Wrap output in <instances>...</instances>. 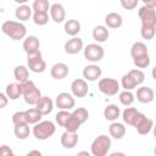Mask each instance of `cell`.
Here are the masks:
<instances>
[{
	"mask_svg": "<svg viewBox=\"0 0 156 156\" xmlns=\"http://www.w3.org/2000/svg\"><path fill=\"white\" fill-rule=\"evenodd\" d=\"M1 30L12 40H21V39H24L27 35L26 26L17 21H5L1 24Z\"/></svg>",
	"mask_w": 156,
	"mask_h": 156,
	"instance_id": "cell-1",
	"label": "cell"
},
{
	"mask_svg": "<svg viewBox=\"0 0 156 156\" xmlns=\"http://www.w3.org/2000/svg\"><path fill=\"white\" fill-rule=\"evenodd\" d=\"M21 84H22V96H23L24 101L28 105H37V102L41 98V93L37 88L34 82L28 79V80H26Z\"/></svg>",
	"mask_w": 156,
	"mask_h": 156,
	"instance_id": "cell-2",
	"label": "cell"
},
{
	"mask_svg": "<svg viewBox=\"0 0 156 156\" xmlns=\"http://www.w3.org/2000/svg\"><path fill=\"white\" fill-rule=\"evenodd\" d=\"M110 149H111V138L105 134L96 136L90 145V152L94 156H106Z\"/></svg>",
	"mask_w": 156,
	"mask_h": 156,
	"instance_id": "cell-3",
	"label": "cell"
},
{
	"mask_svg": "<svg viewBox=\"0 0 156 156\" xmlns=\"http://www.w3.org/2000/svg\"><path fill=\"white\" fill-rule=\"evenodd\" d=\"M56 132V127L51 121H40L33 127V135L38 140H46Z\"/></svg>",
	"mask_w": 156,
	"mask_h": 156,
	"instance_id": "cell-4",
	"label": "cell"
},
{
	"mask_svg": "<svg viewBox=\"0 0 156 156\" xmlns=\"http://www.w3.org/2000/svg\"><path fill=\"white\" fill-rule=\"evenodd\" d=\"M143 27H156V10L152 6L143 5L138 11Z\"/></svg>",
	"mask_w": 156,
	"mask_h": 156,
	"instance_id": "cell-5",
	"label": "cell"
},
{
	"mask_svg": "<svg viewBox=\"0 0 156 156\" xmlns=\"http://www.w3.org/2000/svg\"><path fill=\"white\" fill-rule=\"evenodd\" d=\"M27 65L29 71L34 73H43L46 69V62L44 61L40 51L27 55Z\"/></svg>",
	"mask_w": 156,
	"mask_h": 156,
	"instance_id": "cell-6",
	"label": "cell"
},
{
	"mask_svg": "<svg viewBox=\"0 0 156 156\" xmlns=\"http://www.w3.org/2000/svg\"><path fill=\"white\" fill-rule=\"evenodd\" d=\"M83 50H84L85 60H88L90 62H99V61L102 60V57L105 55L104 48L101 45H99V44H95V43L88 44Z\"/></svg>",
	"mask_w": 156,
	"mask_h": 156,
	"instance_id": "cell-7",
	"label": "cell"
},
{
	"mask_svg": "<svg viewBox=\"0 0 156 156\" xmlns=\"http://www.w3.org/2000/svg\"><path fill=\"white\" fill-rule=\"evenodd\" d=\"M98 88L102 94L107 96H113L119 90V83L113 78H101L98 83Z\"/></svg>",
	"mask_w": 156,
	"mask_h": 156,
	"instance_id": "cell-8",
	"label": "cell"
},
{
	"mask_svg": "<svg viewBox=\"0 0 156 156\" xmlns=\"http://www.w3.org/2000/svg\"><path fill=\"white\" fill-rule=\"evenodd\" d=\"M133 127L136 129V132L139 134L146 135V134H149L152 130V128H154V121L151 118H147L144 113L139 112V115H138V117H136Z\"/></svg>",
	"mask_w": 156,
	"mask_h": 156,
	"instance_id": "cell-9",
	"label": "cell"
},
{
	"mask_svg": "<svg viewBox=\"0 0 156 156\" xmlns=\"http://www.w3.org/2000/svg\"><path fill=\"white\" fill-rule=\"evenodd\" d=\"M55 104L60 110H72L76 105V100L73 98V94L63 91V93H60L56 96Z\"/></svg>",
	"mask_w": 156,
	"mask_h": 156,
	"instance_id": "cell-10",
	"label": "cell"
},
{
	"mask_svg": "<svg viewBox=\"0 0 156 156\" xmlns=\"http://www.w3.org/2000/svg\"><path fill=\"white\" fill-rule=\"evenodd\" d=\"M71 91H72L74 98H84L89 91V87H88L87 80L82 79V78L74 79L71 84Z\"/></svg>",
	"mask_w": 156,
	"mask_h": 156,
	"instance_id": "cell-11",
	"label": "cell"
},
{
	"mask_svg": "<svg viewBox=\"0 0 156 156\" xmlns=\"http://www.w3.org/2000/svg\"><path fill=\"white\" fill-rule=\"evenodd\" d=\"M83 50V40L78 37H72L65 43V51L69 55H76Z\"/></svg>",
	"mask_w": 156,
	"mask_h": 156,
	"instance_id": "cell-12",
	"label": "cell"
},
{
	"mask_svg": "<svg viewBox=\"0 0 156 156\" xmlns=\"http://www.w3.org/2000/svg\"><path fill=\"white\" fill-rule=\"evenodd\" d=\"M101 67H99L98 65H88L84 67L83 69V77L85 80L88 82H95L101 77Z\"/></svg>",
	"mask_w": 156,
	"mask_h": 156,
	"instance_id": "cell-13",
	"label": "cell"
},
{
	"mask_svg": "<svg viewBox=\"0 0 156 156\" xmlns=\"http://www.w3.org/2000/svg\"><path fill=\"white\" fill-rule=\"evenodd\" d=\"M155 99V91L150 87H140L136 90V100L141 104H150Z\"/></svg>",
	"mask_w": 156,
	"mask_h": 156,
	"instance_id": "cell-14",
	"label": "cell"
},
{
	"mask_svg": "<svg viewBox=\"0 0 156 156\" xmlns=\"http://www.w3.org/2000/svg\"><path fill=\"white\" fill-rule=\"evenodd\" d=\"M60 141H61V145L65 149H73L78 144V134H77V132H68V130H66L61 135Z\"/></svg>",
	"mask_w": 156,
	"mask_h": 156,
	"instance_id": "cell-15",
	"label": "cell"
},
{
	"mask_svg": "<svg viewBox=\"0 0 156 156\" xmlns=\"http://www.w3.org/2000/svg\"><path fill=\"white\" fill-rule=\"evenodd\" d=\"M50 17L55 23H61L66 18V11L65 7L61 4H52L50 6Z\"/></svg>",
	"mask_w": 156,
	"mask_h": 156,
	"instance_id": "cell-16",
	"label": "cell"
},
{
	"mask_svg": "<svg viewBox=\"0 0 156 156\" xmlns=\"http://www.w3.org/2000/svg\"><path fill=\"white\" fill-rule=\"evenodd\" d=\"M39 46H40V41L35 35H29L23 40V50L26 51L27 55L39 51Z\"/></svg>",
	"mask_w": 156,
	"mask_h": 156,
	"instance_id": "cell-17",
	"label": "cell"
},
{
	"mask_svg": "<svg viewBox=\"0 0 156 156\" xmlns=\"http://www.w3.org/2000/svg\"><path fill=\"white\" fill-rule=\"evenodd\" d=\"M50 74H51V77L54 79H57V80L63 79L68 74V66L66 63H63V62H57L51 67Z\"/></svg>",
	"mask_w": 156,
	"mask_h": 156,
	"instance_id": "cell-18",
	"label": "cell"
},
{
	"mask_svg": "<svg viewBox=\"0 0 156 156\" xmlns=\"http://www.w3.org/2000/svg\"><path fill=\"white\" fill-rule=\"evenodd\" d=\"M35 107L40 111V113L43 116H46V115H49L52 111V108H54V101L49 96H41L40 100L37 102Z\"/></svg>",
	"mask_w": 156,
	"mask_h": 156,
	"instance_id": "cell-19",
	"label": "cell"
},
{
	"mask_svg": "<svg viewBox=\"0 0 156 156\" xmlns=\"http://www.w3.org/2000/svg\"><path fill=\"white\" fill-rule=\"evenodd\" d=\"M5 93L10 100H17L20 96H22V84L18 82L10 83L6 85Z\"/></svg>",
	"mask_w": 156,
	"mask_h": 156,
	"instance_id": "cell-20",
	"label": "cell"
},
{
	"mask_svg": "<svg viewBox=\"0 0 156 156\" xmlns=\"http://www.w3.org/2000/svg\"><path fill=\"white\" fill-rule=\"evenodd\" d=\"M105 23H106V26L108 28L117 29V28H119L123 24V20H122V16L119 13H117V12H110L105 17Z\"/></svg>",
	"mask_w": 156,
	"mask_h": 156,
	"instance_id": "cell-21",
	"label": "cell"
},
{
	"mask_svg": "<svg viewBox=\"0 0 156 156\" xmlns=\"http://www.w3.org/2000/svg\"><path fill=\"white\" fill-rule=\"evenodd\" d=\"M15 16L17 20H20V22H24V21H28L32 16H33V9L29 7L28 5L23 4V5H20L16 11H15Z\"/></svg>",
	"mask_w": 156,
	"mask_h": 156,
	"instance_id": "cell-22",
	"label": "cell"
},
{
	"mask_svg": "<svg viewBox=\"0 0 156 156\" xmlns=\"http://www.w3.org/2000/svg\"><path fill=\"white\" fill-rule=\"evenodd\" d=\"M110 37V32L107 29V27L105 26H96L93 29V39L98 43H104Z\"/></svg>",
	"mask_w": 156,
	"mask_h": 156,
	"instance_id": "cell-23",
	"label": "cell"
},
{
	"mask_svg": "<svg viewBox=\"0 0 156 156\" xmlns=\"http://www.w3.org/2000/svg\"><path fill=\"white\" fill-rule=\"evenodd\" d=\"M108 133L113 139H122L126 135V127L119 122H112L108 127Z\"/></svg>",
	"mask_w": 156,
	"mask_h": 156,
	"instance_id": "cell-24",
	"label": "cell"
},
{
	"mask_svg": "<svg viewBox=\"0 0 156 156\" xmlns=\"http://www.w3.org/2000/svg\"><path fill=\"white\" fill-rule=\"evenodd\" d=\"M119 115H121V110H119V107H118L117 105H115V104L107 105V106L105 107V110H104V117H105L107 121H111V122L117 121V118L119 117Z\"/></svg>",
	"mask_w": 156,
	"mask_h": 156,
	"instance_id": "cell-25",
	"label": "cell"
},
{
	"mask_svg": "<svg viewBox=\"0 0 156 156\" xmlns=\"http://www.w3.org/2000/svg\"><path fill=\"white\" fill-rule=\"evenodd\" d=\"M139 115V111L135 108V107H126L124 111L122 112V118H123V122L129 124V126H133L136 117Z\"/></svg>",
	"mask_w": 156,
	"mask_h": 156,
	"instance_id": "cell-26",
	"label": "cell"
},
{
	"mask_svg": "<svg viewBox=\"0 0 156 156\" xmlns=\"http://www.w3.org/2000/svg\"><path fill=\"white\" fill-rule=\"evenodd\" d=\"M65 32L71 37H76L80 32V22L77 20H67L65 22Z\"/></svg>",
	"mask_w": 156,
	"mask_h": 156,
	"instance_id": "cell-27",
	"label": "cell"
},
{
	"mask_svg": "<svg viewBox=\"0 0 156 156\" xmlns=\"http://www.w3.org/2000/svg\"><path fill=\"white\" fill-rule=\"evenodd\" d=\"M13 133H15V136L20 140H24L29 136V133H30V129L28 127V123H22V124H15V128H13Z\"/></svg>",
	"mask_w": 156,
	"mask_h": 156,
	"instance_id": "cell-28",
	"label": "cell"
},
{
	"mask_svg": "<svg viewBox=\"0 0 156 156\" xmlns=\"http://www.w3.org/2000/svg\"><path fill=\"white\" fill-rule=\"evenodd\" d=\"M146 54H149L147 46L144 43H141V41L134 43L132 45V48H130V55H132L133 58L139 57V56H143V55H146Z\"/></svg>",
	"mask_w": 156,
	"mask_h": 156,
	"instance_id": "cell-29",
	"label": "cell"
},
{
	"mask_svg": "<svg viewBox=\"0 0 156 156\" xmlns=\"http://www.w3.org/2000/svg\"><path fill=\"white\" fill-rule=\"evenodd\" d=\"M13 76H15V79L18 82V83H23L26 80H28V77H29V71H28V67L26 66H16L15 69H13Z\"/></svg>",
	"mask_w": 156,
	"mask_h": 156,
	"instance_id": "cell-30",
	"label": "cell"
},
{
	"mask_svg": "<svg viewBox=\"0 0 156 156\" xmlns=\"http://www.w3.org/2000/svg\"><path fill=\"white\" fill-rule=\"evenodd\" d=\"M26 117H27V122L29 124H35L38 122H40L43 115L40 113V111L37 107H32L26 110Z\"/></svg>",
	"mask_w": 156,
	"mask_h": 156,
	"instance_id": "cell-31",
	"label": "cell"
},
{
	"mask_svg": "<svg viewBox=\"0 0 156 156\" xmlns=\"http://www.w3.org/2000/svg\"><path fill=\"white\" fill-rule=\"evenodd\" d=\"M33 22L38 26H45L49 22V15L48 12H43V11H37L33 12Z\"/></svg>",
	"mask_w": 156,
	"mask_h": 156,
	"instance_id": "cell-32",
	"label": "cell"
},
{
	"mask_svg": "<svg viewBox=\"0 0 156 156\" xmlns=\"http://www.w3.org/2000/svg\"><path fill=\"white\" fill-rule=\"evenodd\" d=\"M121 84H122V87L124 88V90H133L134 88L138 87L136 83H135V80L133 79V77H132L129 73H127V74H124V76L122 77Z\"/></svg>",
	"mask_w": 156,
	"mask_h": 156,
	"instance_id": "cell-33",
	"label": "cell"
},
{
	"mask_svg": "<svg viewBox=\"0 0 156 156\" xmlns=\"http://www.w3.org/2000/svg\"><path fill=\"white\" fill-rule=\"evenodd\" d=\"M71 115H72V112H69V110H61L56 113L55 119L60 127H65V124L68 121V118L71 117Z\"/></svg>",
	"mask_w": 156,
	"mask_h": 156,
	"instance_id": "cell-34",
	"label": "cell"
},
{
	"mask_svg": "<svg viewBox=\"0 0 156 156\" xmlns=\"http://www.w3.org/2000/svg\"><path fill=\"white\" fill-rule=\"evenodd\" d=\"M32 9H33V12H37V11L48 12L50 10L49 0H34L33 5H32Z\"/></svg>",
	"mask_w": 156,
	"mask_h": 156,
	"instance_id": "cell-35",
	"label": "cell"
},
{
	"mask_svg": "<svg viewBox=\"0 0 156 156\" xmlns=\"http://www.w3.org/2000/svg\"><path fill=\"white\" fill-rule=\"evenodd\" d=\"M119 101L124 106H130L134 102V94L130 90H124L119 94Z\"/></svg>",
	"mask_w": 156,
	"mask_h": 156,
	"instance_id": "cell-36",
	"label": "cell"
},
{
	"mask_svg": "<svg viewBox=\"0 0 156 156\" xmlns=\"http://www.w3.org/2000/svg\"><path fill=\"white\" fill-rule=\"evenodd\" d=\"M72 115H73L82 124L85 123V122L88 121V118H89V112H88V110L84 108V107H78V108H76V110L72 112Z\"/></svg>",
	"mask_w": 156,
	"mask_h": 156,
	"instance_id": "cell-37",
	"label": "cell"
},
{
	"mask_svg": "<svg viewBox=\"0 0 156 156\" xmlns=\"http://www.w3.org/2000/svg\"><path fill=\"white\" fill-rule=\"evenodd\" d=\"M80 122L73 116V115H71V117L68 118V121L66 122V124H65V129L66 130H68V132H77L78 129H79V127H80Z\"/></svg>",
	"mask_w": 156,
	"mask_h": 156,
	"instance_id": "cell-38",
	"label": "cell"
},
{
	"mask_svg": "<svg viewBox=\"0 0 156 156\" xmlns=\"http://www.w3.org/2000/svg\"><path fill=\"white\" fill-rule=\"evenodd\" d=\"M133 62L136 66V68H146L150 65V56H149V54H146V55L135 57V58H133Z\"/></svg>",
	"mask_w": 156,
	"mask_h": 156,
	"instance_id": "cell-39",
	"label": "cell"
},
{
	"mask_svg": "<svg viewBox=\"0 0 156 156\" xmlns=\"http://www.w3.org/2000/svg\"><path fill=\"white\" fill-rule=\"evenodd\" d=\"M128 73H129V74L133 77V79L135 80L136 85H140V84H143V82L145 80V74H144V72H143L141 69H139V68H134V69H130Z\"/></svg>",
	"mask_w": 156,
	"mask_h": 156,
	"instance_id": "cell-40",
	"label": "cell"
},
{
	"mask_svg": "<svg viewBox=\"0 0 156 156\" xmlns=\"http://www.w3.org/2000/svg\"><path fill=\"white\" fill-rule=\"evenodd\" d=\"M155 33H156V27H143V26H141L140 34H141L143 39H145V40H151V39L155 37Z\"/></svg>",
	"mask_w": 156,
	"mask_h": 156,
	"instance_id": "cell-41",
	"label": "cell"
},
{
	"mask_svg": "<svg viewBox=\"0 0 156 156\" xmlns=\"http://www.w3.org/2000/svg\"><path fill=\"white\" fill-rule=\"evenodd\" d=\"M12 123L15 124H22V123H28L27 117H26V111H17L12 115ZM29 124V123H28Z\"/></svg>",
	"mask_w": 156,
	"mask_h": 156,
	"instance_id": "cell-42",
	"label": "cell"
},
{
	"mask_svg": "<svg viewBox=\"0 0 156 156\" xmlns=\"http://www.w3.org/2000/svg\"><path fill=\"white\" fill-rule=\"evenodd\" d=\"M119 1H121L122 7L126 9V10H133V9H135L136 5H138V2H139V0H119Z\"/></svg>",
	"mask_w": 156,
	"mask_h": 156,
	"instance_id": "cell-43",
	"label": "cell"
},
{
	"mask_svg": "<svg viewBox=\"0 0 156 156\" xmlns=\"http://www.w3.org/2000/svg\"><path fill=\"white\" fill-rule=\"evenodd\" d=\"M0 155L1 156H12L13 152H12V150L7 145H2L1 149H0Z\"/></svg>",
	"mask_w": 156,
	"mask_h": 156,
	"instance_id": "cell-44",
	"label": "cell"
},
{
	"mask_svg": "<svg viewBox=\"0 0 156 156\" xmlns=\"http://www.w3.org/2000/svg\"><path fill=\"white\" fill-rule=\"evenodd\" d=\"M7 100H9V96L6 95V93H0V108H4L6 105H7Z\"/></svg>",
	"mask_w": 156,
	"mask_h": 156,
	"instance_id": "cell-45",
	"label": "cell"
},
{
	"mask_svg": "<svg viewBox=\"0 0 156 156\" xmlns=\"http://www.w3.org/2000/svg\"><path fill=\"white\" fill-rule=\"evenodd\" d=\"M144 2V5H147V6H152V7H156V0H141Z\"/></svg>",
	"mask_w": 156,
	"mask_h": 156,
	"instance_id": "cell-46",
	"label": "cell"
},
{
	"mask_svg": "<svg viewBox=\"0 0 156 156\" xmlns=\"http://www.w3.org/2000/svg\"><path fill=\"white\" fill-rule=\"evenodd\" d=\"M33 154H34V155H39V156L41 155V152H40V151H38V150H32V151H29V152H28V155H33Z\"/></svg>",
	"mask_w": 156,
	"mask_h": 156,
	"instance_id": "cell-47",
	"label": "cell"
},
{
	"mask_svg": "<svg viewBox=\"0 0 156 156\" xmlns=\"http://www.w3.org/2000/svg\"><path fill=\"white\" fill-rule=\"evenodd\" d=\"M151 76H152V78L156 80V66L152 68V71H151Z\"/></svg>",
	"mask_w": 156,
	"mask_h": 156,
	"instance_id": "cell-48",
	"label": "cell"
},
{
	"mask_svg": "<svg viewBox=\"0 0 156 156\" xmlns=\"http://www.w3.org/2000/svg\"><path fill=\"white\" fill-rule=\"evenodd\" d=\"M15 2H17V4H20V5H23V4H26L28 0H13Z\"/></svg>",
	"mask_w": 156,
	"mask_h": 156,
	"instance_id": "cell-49",
	"label": "cell"
},
{
	"mask_svg": "<svg viewBox=\"0 0 156 156\" xmlns=\"http://www.w3.org/2000/svg\"><path fill=\"white\" fill-rule=\"evenodd\" d=\"M152 132H154V136L156 138V126H154V128H152Z\"/></svg>",
	"mask_w": 156,
	"mask_h": 156,
	"instance_id": "cell-50",
	"label": "cell"
},
{
	"mask_svg": "<svg viewBox=\"0 0 156 156\" xmlns=\"http://www.w3.org/2000/svg\"><path fill=\"white\" fill-rule=\"evenodd\" d=\"M79 155H89V154H88V152H84V151H83V152H79Z\"/></svg>",
	"mask_w": 156,
	"mask_h": 156,
	"instance_id": "cell-51",
	"label": "cell"
},
{
	"mask_svg": "<svg viewBox=\"0 0 156 156\" xmlns=\"http://www.w3.org/2000/svg\"><path fill=\"white\" fill-rule=\"evenodd\" d=\"M154 154L156 155V146H155V149H154Z\"/></svg>",
	"mask_w": 156,
	"mask_h": 156,
	"instance_id": "cell-52",
	"label": "cell"
}]
</instances>
